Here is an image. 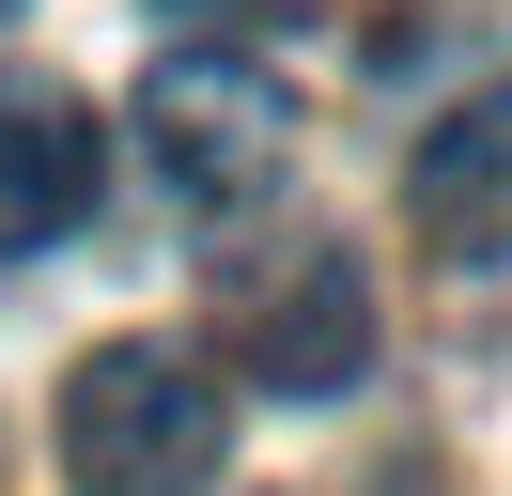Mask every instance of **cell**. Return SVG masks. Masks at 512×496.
I'll return each instance as SVG.
<instances>
[{
	"mask_svg": "<svg viewBox=\"0 0 512 496\" xmlns=\"http://www.w3.org/2000/svg\"><path fill=\"white\" fill-rule=\"evenodd\" d=\"M94 109H78L63 78H32V62H0V264H32V248H63L78 217H94Z\"/></svg>",
	"mask_w": 512,
	"mask_h": 496,
	"instance_id": "cell-4",
	"label": "cell"
},
{
	"mask_svg": "<svg viewBox=\"0 0 512 496\" xmlns=\"http://www.w3.org/2000/svg\"><path fill=\"white\" fill-rule=\"evenodd\" d=\"M218 341H233V372H249V388L326 403V388H357V372H373V279H357L342 248L233 264V279H218Z\"/></svg>",
	"mask_w": 512,
	"mask_h": 496,
	"instance_id": "cell-3",
	"label": "cell"
},
{
	"mask_svg": "<svg viewBox=\"0 0 512 496\" xmlns=\"http://www.w3.org/2000/svg\"><path fill=\"white\" fill-rule=\"evenodd\" d=\"M404 217L435 264H512V78H481L435 140L404 155Z\"/></svg>",
	"mask_w": 512,
	"mask_h": 496,
	"instance_id": "cell-5",
	"label": "cell"
},
{
	"mask_svg": "<svg viewBox=\"0 0 512 496\" xmlns=\"http://www.w3.org/2000/svg\"><path fill=\"white\" fill-rule=\"evenodd\" d=\"M140 140H156V171H171V202H249V186H280V155H295V93L264 78L249 47H171L156 78H140Z\"/></svg>",
	"mask_w": 512,
	"mask_h": 496,
	"instance_id": "cell-2",
	"label": "cell"
},
{
	"mask_svg": "<svg viewBox=\"0 0 512 496\" xmlns=\"http://www.w3.org/2000/svg\"><path fill=\"white\" fill-rule=\"evenodd\" d=\"M218 434H233V403L187 341H94L63 372V481L78 496H187L218 465Z\"/></svg>",
	"mask_w": 512,
	"mask_h": 496,
	"instance_id": "cell-1",
	"label": "cell"
},
{
	"mask_svg": "<svg viewBox=\"0 0 512 496\" xmlns=\"http://www.w3.org/2000/svg\"><path fill=\"white\" fill-rule=\"evenodd\" d=\"M156 16H218V31H264V16H295V0H156Z\"/></svg>",
	"mask_w": 512,
	"mask_h": 496,
	"instance_id": "cell-6",
	"label": "cell"
},
{
	"mask_svg": "<svg viewBox=\"0 0 512 496\" xmlns=\"http://www.w3.org/2000/svg\"><path fill=\"white\" fill-rule=\"evenodd\" d=\"M0 16H16V0H0Z\"/></svg>",
	"mask_w": 512,
	"mask_h": 496,
	"instance_id": "cell-7",
	"label": "cell"
}]
</instances>
